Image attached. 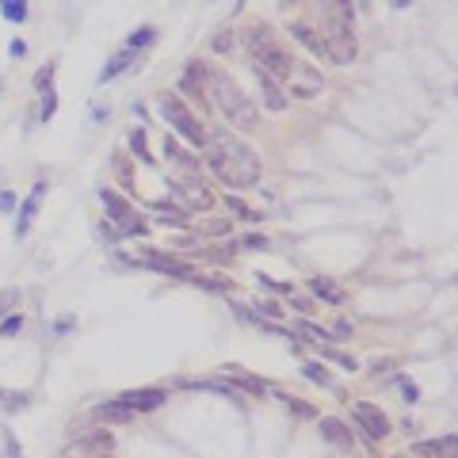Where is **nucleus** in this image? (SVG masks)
<instances>
[{"label": "nucleus", "mask_w": 458, "mask_h": 458, "mask_svg": "<svg viewBox=\"0 0 458 458\" xmlns=\"http://www.w3.org/2000/svg\"><path fill=\"white\" fill-rule=\"evenodd\" d=\"M244 46H249L256 69H264L275 84H286L294 96H317L321 92V73H317L313 65H306L298 54L286 50L279 38H275L272 27L256 23V27L244 35Z\"/></svg>", "instance_id": "1"}, {"label": "nucleus", "mask_w": 458, "mask_h": 458, "mask_svg": "<svg viewBox=\"0 0 458 458\" xmlns=\"http://www.w3.org/2000/svg\"><path fill=\"white\" fill-rule=\"evenodd\" d=\"M207 165L229 191H244V187L260 184V157L249 142H241L229 130L207 134Z\"/></svg>", "instance_id": "2"}, {"label": "nucleus", "mask_w": 458, "mask_h": 458, "mask_svg": "<svg viewBox=\"0 0 458 458\" xmlns=\"http://www.w3.org/2000/svg\"><path fill=\"white\" fill-rule=\"evenodd\" d=\"M325 4V57L337 65L355 61V8L351 0H321Z\"/></svg>", "instance_id": "3"}, {"label": "nucleus", "mask_w": 458, "mask_h": 458, "mask_svg": "<svg viewBox=\"0 0 458 458\" xmlns=\"http://www.w3.org/2000/svg\"><path fill=\"white\" fill-rule=\"evenodd\" d=\"M202 77H207V84H210V92H214V103H218V111L226 114L233 126H241V130H252L260 122V111H256V103L249 100V96L241 92V84H237L233 77H226L222 69H214V65H207L202 69Z\"/></svg>", "instance_id": "4"}, {"label": "nucleus", "mask_w": 458, "mask_h": 458, "mask_svg": "<svg viewBox=\"0 0 458 458\" xmlns=\"http://www.w3.org/2000/svg\"><path fill=\"white\" fill-rule=\"evenodd\" d=\"M161 114H165V122L176 130L179 138H187L191 145H207V130H202V122L187 111V103L179 100V96H165V100H161Z\"/></svg>", "instance_id": "5"}, {"label": "nucleus", "mask_w": 458, "mask_h": 458, "mask_svg": "<svg viewBox=\"0 0 458 458\" xmlns=\"http://www.w3.org/2000/svg\"><path fill=\"white\" fill-rule=\"evenodd\" d=\"M165 397H168L165 390H126L111 405H103V413H149V408L165 405Z\"/></svg>", "instance_id": "6"}, {"label": "nucleus", "mask_w": 458, "mask_h": 458, "mask_svg": "<svg viewBox=\"0 0 458 458\" xmlns=\"http://www.w3.org/2000/svg\"><path fill=\"white\" fill-rule=\"evenodd\" d=\"M111 451H114V439L108 431H92V436H84V439L65 447L61 458H111Z\"/></svg>", "instance_id": "7"}, {"label": "nucleus", "mask_w": 458, "mask_h": 458, "mask_svg": "<svg viewBox=\"0 0 458 458\" xmlns=\"http://www.w3.org/2000/svg\"><path fill=\"white\" fill-rule=\"evenodd\" d=\"M351 416H355V424L367 431L371 439H382L390 431V420H386V413H382L378 405H371V401H355L351 405Z\"/></svg>", "instance_id": "8"}, {"label": "nucleus", "mask_w": 458, "mask_h": 458, "mask_svg": "<svg viewBox=\"0 0 458 458\" xmlns=\"http://www.w3.org/2000/svg\"><path fill=\"white\" fill-rule=\"evenodd\" d=\"M100 199H103V207H108L111 222H114V226H122V233H145V222H142V218H134V210H130L114 191H108V187H103Z\"/></svg>", "instance_id": "9"}, {"label": "nucleus", "mask_w": 458, "mask_h": 458, "mask_svg": "<svg viewBox=\"0 0 458 458\" xmlns=\"http://www.w3.org/2000/svg\"><path fill=\"white\" fill-rule=\"evenodd\" d=\"M172 191L184 199V207H191V210H207L210 202H214V195H210V187L202 184V179H187V176H179V179H172Z\"/></svg>", "instance_id": "10"}, {"label": "nucleus", "mask_w": 458, "mask_h": 458, "mask_svg": "<svg viewBox=\"0 0 458 458\" xmlns=\"http://www.w3.org/2000/svg\"><path fill=\"white\" fill-rule=\"evenodd\" d=\"M256 80H260V96H264V108H267V111H283V108H286V96L279 92V84H275V80L267 77L264 69H256Z\"/></svg>", "instance_id": "11"}, {"label": "nucleus", "mask_w": 458, "mask_h": 458, "mask_svg": "<svg viewBox=\"0 0 458 458\" xmlns=\"http://www.w3.org/2000/svg\"><path fill=\"white\" fill-rule=\"evenodd\" d=\"M43 191H46V184H35V191L27 195V202H23V214H20V222H15V233H27L31 229V218L38 214V199H43Z\"/></svg>", "instance_id": "12"}, {"label": "nucleus", "mask_w": 458, "mask_h": 458, "mask_svg": "<svg viewBox=\"0 0 458 458\" xmlns=\"http://www.w3.org/2000/svg\"><path fill=\"white\" fill-rule=\"evenodd\" d=\"M416 458H431V455H443V458H455V436L447 439H431V443H416L413 447Z\"/></svg>", "instance_id": "13"}, {"label": "nucleus", "mask_w": 458, "mask_h": 458, "mask_svg": "<svg viewBox=\"0 0 458 458\" xmlns=\"http://www.w3.org/2000/svg\"><path fill=\"white\" fill-rule=\"evenodd\" d=\"M130 65H134V50H122L119 57H111V65H103V73H100V84H108V80H114L119 73H126Z\"/></svg>", "instance_id": "14"}, {"label": "nucleus", "mask_w": 458, "mask_h": 458, "mask_svg": "<svg viewBox=\"0 0 458 458\" xmlns=\"http://www.w3.org/2000/svg\"><path fill=\"white\" fill-rule=\"evenodd\" d=\"M290 31H294V38H298V43H306L317 57L325 54V43H321V35H313V27H306V23H294Z\"/></svg>", "instance_id": "15"}, {"label": "nucleus", "mask_w": 458, "mask_h": 458, "mask_svg": "<svg viewBox=\"0 0 458 458\" xmlns=\"http://www.w3.org/2000/svg\"><path fill=\"white\" fill-rule=\"evenodd\" d=\"M309 290H313L317 298L332 302V306H337V302H344V290H340L337 283H329V279H313V283H309Z\"/></svg>", "instance_id": "16"}, {"label": "nucleus", "mask_w": 458, "mask_h": 458, "mask_svg": "<svg viewBox=\"0 0 458 458\" xmlns=\"http://www.w3.org/2000/svg\"><path fill=\"white\" fill-rule=\"evenodd\" d=\"M321 436L332 439V443H340V447H351V431H344L340 420H321Z\"/></svg>", "instance_id": "17"}, {"label": "nucleus", "mask_w": 458, "mask_h": 458, "mask_svg": "<svg viewBox=\"0 0 458 458\" xmlns=\"http://www.w3.org/2000/svg\"><path fill=\"white\" fill-rule=\"evenodd\" d=\"M0 12H4V20L20 23L27 15V0H0Z\"/></svg>", "instance_id": "18"}, {"label": "nucleus", "mask_w": 458, "mask_h": 458, "mask_svg": "<svg viewBox=\"0 0 458 458\" xmlns=\"http://www.w3.org/2000/svg\"><path fill=\"white\" fill-rule=\"evenodd\" d=\"M149 43H153V27H142V31H138V35L126 43V50H138V46H149Z\"/></svg>", "instance_id": "19"}, {"label": "nucleus", "mask_w": 458, "mask_h": 458, "mask_svg": "<svg viewBox=\"0 0 458 458\" xmlns=\"http://www.w3.org/2000/svg\"><path fill=\"white\" fill-rule=\"evenodd\" d=\"M20 329H23V317L15 313V317H8V321L0 325V337H15V332H20Z\"/></svg>", "instance_id": "20"}, {"label": "nucleus", "mask_w": 458, "mask_h": 458, "mask_svg": "<svg viewBox=\"0 0 458 458\" xmlns=\"http://www.w3.org/2000/svg\"><path fill=\"white\" fill-rule=\"evenodd\" d=\"M306 378L321 382V386H329V382H332V378H329V371H321V367H317V363H309V367H306Z\"/></svg>", "instance_id": "21"}, {"label": "nucleus", "mask_w": 458, "mask_h": 458, "mask_svg": "<svg viewBox=\"0 0 458 458\" xmlns=\"http://www.w3.org/2000/svg\"><path fill=\"white\" fill-rule=\"evenodd\" d=\"M130 145H134V153H138V157H145V161H149V153H145V134H142V130H134V134H130Z\"/></svg>", "instance_id": "22"}, {"label": "nucleus", "mask_w": 458, "mask_h": 458, "mask_svg": "<svg viewBox=\"0 0 458 458\" xmlns=\"http://www.w3.org/2000/svg\"><path fill=\"white\" fill-rule=\"evenodd\" d=\"M15 298H20V294H15V290H4V294H0V313H4V309L12 306Z\"/></svg>", "instance_id": "23"}, {"label": "nucleus", "mask_w": 458, "mask_h": 458, "mask_svg": "<svg viewBox=\"0 0 458 458\" xmlns=\"http://www.w3.org/2000/svg\"><path fill=\"white\" fill-rule=\"evenodd\" d=\"M416 397H420V390H416L413 382H405V401H416Z\"/></svg>", "instance_id": "24"}, {"label": "nucleus", "mask_w": 458, "mask_h": 458, "mask_svg": "<svg viewBox=\"0 0 458 458\" xmlns=\"http://www.w3.org/2000/svg\"><path fill=\"white\" fill-rule=\"evenodd\" d=\"M408 4H413V0H394V8H408Z\"/></svg>", "instance_id": "25"}]
</instances>
